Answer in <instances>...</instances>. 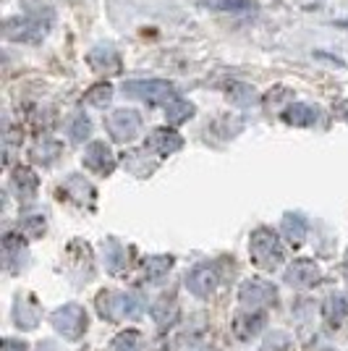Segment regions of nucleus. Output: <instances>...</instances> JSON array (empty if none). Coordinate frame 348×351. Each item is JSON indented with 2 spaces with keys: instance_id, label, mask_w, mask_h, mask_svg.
<instances>
[{
  "instance_id": "obj_1",
  "label": "nucleus",
  "mask_w": 348,
  "mask_h": 351,
  "mask_svg": "<svg viewBox=\"0 0 348 351\" xmlns=\"http://www.w3.org/2000/svg\"><path fill=\"white\" fill-rule=\"evenodd\" d=\"M123 92L129 97L145 100L147 105H168L178 97L175 87L165 79H131V82H123Z\"/></svg>"
},
{
  "instance_id": "obj_2",
  "label": "nucleus",
  "mask_w": 348,
  "mask_h": 351,
  "mask_svg": "<svg viewBox=\"0 0 348 351\" xmlns=\"http://www.w3.org/2000/svg\"><path fill=\"white\" fill-rule=\"evenodd\" d=\"M50 24H53V14L45 16V19L42 14L18 16V19H11L5 24V37L14 43H40L50 29Z\"/></svg>"
},
{
  "instance_id": "obj_3",
  "label": "nucleus",
  "mask_w": 348,
  "mask_h": 351,
  "mask_svg": "<svg viewBox=\"0 0 348 351\" xmlns=\"http://www.w3.org/2000/svg\"><path fill=\"white\" fill-rule=\"evenodd\" d=\"M105 126H108V132H110L113 139L129 142V139H134V136L139 134V129H142V116H139L136 110H131V108H118L113 113H108Z\"/></svg>"
},
{
  "instance_id": "obj_4",
  "label": "nucleus",
  "mask_w": 348,
  "mask_h": 351,
  "mask_svg": "<svg viewBox=\"0 0 348 351\" xmlns=\"http://www.w3.org/2000/svg\"><path fill=\"white\" fill-rule=\"evenodd\" d=\"M89 66L95 69V71H102V73H121V56H118L113 47H95V50H89Z\"/></svg>"
},
{
  "instance_id": "obj_5",
  "label": "nucleus",
  "mask_w": 348,
  "mask_h": 351,
  "mask_svg": "<svg viewBox=\"0 0 348 351\" xmlns=\"http://www.w3.org/2000/svg\"><path fill=\"white\" fill-rule=\"evenodd\" d=\"M317 118H319L317 108H312V105H306V103L288 105L286 113H283V121H288L293 126H312Z\"/></svg>"
},
{
  "instance_id": "obj_6",
  "label": "nucleus",
  "mask_w": 348,
  "mask_h": 351,
  "mask_svg": "<svg viewBox=\"0 0 348 351\" xmlns=\"http://www.w3.org/2000/svg\"><path fill=\"white\" fill-rule=\"evenodd\" d=\"M149 147H155L160 152H173L181 147V136L171 129H155L152 136H149Z\"/></svg>"
},
{
  "instance_id": "obj_7",
  "label": "nucleus",
  "mask_w": 348,
  "mask_h": 351,
  "mask_svg": "<svg viewBox=\"0 0 348 351\" xmlns=\"http://www.w3.org/2000/svg\"><path fill=\"white\" fill-rule=\"evenodd\" d=\"M165 116H168L171 123H184V121H189L194 116V105L189 100H184V97H175V100L165 105Z\"/></svg>"
},
{
  "instance_id": "obj_8",
  "label": "nucleus",
  "mask_w": 348,
  "mask_h": 351,
  "mask_svg": "<svg viewBox=\"0 0 348 351\" xmlns=\"http://www.w3.org/2000/svg\"><path fill=\"white\" fill-rule=\"evenodd\" d=\"M110 100H113V87L110 84H95L87 92V103L95 105V108H108Z\"/></svg>"
},
{
  "instance_id": "obj_9",
  "label": "nucleus",
  "mask_w": 348,
  "mask_h": 351,
  "mask_svg": "<svg viewBox=\"0 0 348 351\" xmlns=\"http://www.w3.org/2000/svg\"><path fill=\"white\" fill-rule=\"evenodd\" d=\"M69 132H71V139L73 142H82L84 136L89 134V118L84 113H76L71 118V126H69Z\"/></svg>"
},
{
  "instance_id": "obj_10",
  "label": "nucleus",
  "mask_w": 348,
  "mask_h": 351,
  "mask_svg": "<svg viewBox=\"0 0 348 351\" xmlns=\"http://www.w3.org/2000/svg\"><path fill=\"white\" fill-rule=\"evenodd\" d=\"M218 8L220 11H233V14H241V11H257V0H220Z\"/></svg>"
},
{
  "instance_id": "obj_11",
  "label": "nucleus",
  "mask_w": 348,
  "mask_h": 351,
  "mask_svg": "<svg viewBox=\"0 0 348 351\" xmlns=\"http://www.w3.org/2000/svg\"><path fill=\"white\" fill-rule=\"evenodd\" d=\"M236 92H231V100L238 105H251L254 103V89L247 87V84H233Z\"/></svg>"
}]
</instances>
